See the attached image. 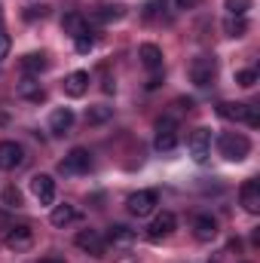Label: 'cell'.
I'll list each match as a JSON object with an SVG mask.
<instances>
[{
    "instance_id": "6da1fadb",
    "label": "cell",
    "mask_w": 260,
    "mask_h": 263,
    "mask_svg": "<svg viewBox=\"0 0 260 263\" xmlns=\"http://www.w3.org/2000/svg\"><path fill=\"white\" fill-rule=\"evenodd\" d=\"M217 153L224 159H230V162H242L251 153V141L245 135H239V132H224L217 138Z\"/></svg>"
},
{
    "instance_id": "7a4b0ae2",
    "label": "cell",
    "mask_w": 260,
    "mask_h": 263,
    "mask_svg": "<svg viewBox=\"0 0 260 263\" xmlns=\"http://www.w3.org/2000/svg\"><path fill=\"white\" fill-rule=\"evenodd\" d=\"M214 77H217V62L211 55H196L190 62V80L196 86H211Z\"/></svg>"
},
{
    "instance_id": "3957f363",
    "label": "cell",
    "mask_w": 260,
    "mask_h": 263,
    "mask_svg": "<svg viewBox=\"0 0 260 263\" xmlns=\"http://www.w3.org/2000/svg\"><path fill=\"white\" fill-rule=\"evenodd\" d=\"M89 168H92V153L86 147H73L65 159H62V165H59L62 175H83Z\"/></svg>"
},
{
    "instance_id": "277c9868",
    "label": "cell",
    "mask_w": 260,
    "mask_h": 263,
    "mask_svg": "<svg viewBox=\"0 0 260 263\" xmlns=\"http://www.w3.org/2000/svg\"><path fill=\"white\" fill-rule=\"evenodd\" d=\"M156 150L159 153H169V150H175L178 147V123L172 120V117H162V120H156Z\"/></svg>"
},
{
    "instance_id": "5b68a950",
    "label": "cell",
    "mask_w": 260,
    "mask_h": 263,
    "mask_svg": "<svg viewBox=\"0 0 260 263\" xmlns=\"http://www.w3.org/2000/svg\"><path fill=\"white\" fill-rule=\"evenodd\" d=\"M129 211L135 217H147V214H153V208L159 205V193L156 190H138V193H132L129 196Z\"/></svg>"
},
{
    "instance_id": "8992f818",
    "label": "cell",
    "mask_w": 260,
    "mask_h": 263,
    "mask_svg": "<svg viewBox=\"0 0 260 263\" xmlns=\"http://www.w3.org/2000/svg\"><path fill=\"white\" fill-rule=\"evenodd\" d=\"M175 227H178L175 214H172V211H162V214H156L153 223L147 227V239H150V242H162V239H169V236L175 233Z\"/></svg>"
},
{
    "instance_id": "52a82bcc",
    "label": "cell",
    "mask_w": 260,
    "mask_h": 263,
    "mask_svg": "<svg viewBox=\"0 0 260 263\" xmlns=\"http://www.w3.org/2000/svg\"><path fill=\"white\" fill-rule=\"evenodd\" d=\"M31 245H34V233H31V227H25V223L9 227V233H6V248H9V251L22 254V251H28Z\"/></svg>"
},
{
    "instance_id": "ba28073f",
    "label": "cell",
    "mask_w": 260,
    "mask_h": 263,
    "mask_svg": "<svg viewBox=\"0 0 260 263\" xmlns=\"http://www.w3.org/2000/svg\"><path fill=\"white\" fill-rule=\"evenodd\" d=\"M25 162V150L15 141H0V172H12Z\"/></svg>"
},
{
    "instance_id": "9c48e42d",
    "label": "cell",
    "mask_w": 260,
    "mask_h": 263,
    "mask_svg": "<svg viewBox=\"0 0 260 263\" xmlns=\"http://www.w3.org/2000/svg\"><path fill=\"white\" fill-rule=\"evenodd\" d=\"M187 147H190V156H193L196 162H205V159L211 156V132L196 129L193 135H190V141H187Z\"/></svg>"
},
{
    "instance_id": "30bf717a",
    "label": "cell",
    "mask_w": 260,
    "mask_h": 263,
    "mask_svg": "<svg viewBox=\"0 0 260 263\" xmlns=\"http://www.w3.org/2000/svg\"><path fill=\"white\" fill-rule=\"evenodd\" d=\"M31 193L37 196L40 205H52L55 202V181L49 175H34L31 178Z\"/></svg>"
},
{
    "instance_id": "8fae6325",
    "label": "cell",
    "mask_w": 260,
    "mask_h": 263,
    "mask_svg": "<svg viewBox=\"0 0 260 263\" xmlns=\"http://www.w3.org/2000/svg\"><path fill=\"white\" fill-rule=\"evenodd\" d=\"M77 248H83V251L101 257V254H104V239H101L98 230H80V233H77Z\"/></svg>"
},
{
    "instance_id": "7c38bea8",
    "label": "cell",
    "mask_w": 260,
    "mask_h": 263,
    "mask_svg": "<svg viewBox=\"0 0 260 263\" xmlns=\"http://www.w3.org/2000/svg\"><path fill=\"white\" fill-rule=\"evenodd\" d=\"M239 202L248 214H257L260 211V181H245L242 190H239Z\"/></svg>"
},
{
    "instance_id": "4fadbf2b",
    "label": "cell",
    "mask_w": 260,
    "mask_h": 263,
    "mask_svg": "<svg viewBox=\"0 0 260 263\" xmlns=\"http://www.w3.org/2000/svg\"><path fill=\"white\" fill-rule=\"evenodd\" d=\"M248 110H251V104H242V101H220L217 104V114L224 120H236V123H248Z\"/></svg>"
},
{
    "instance_id": "5bb4252c",
    "label": "cell",
    "mask_w": 260,
    "mask_h": 263,
    "mask_svg": "<svg viewBox=\"0 0 260 263\" xmlns=\"http://www.w3.org/2000/svg\"><path fill=\"white\" fill-rule=\"evenodd\" d=\"M86 89H89V73H86V70H73V73L65 77V95H70V98H83Z\"/></svg>"
},
{
    "instance_id": "9a60e30c",
    "label": "cell",
    "mask_w": 260,
    "mask_h": 263,
    "mask_svg": "<svg viewBox=\"0 0 260 263\" xmlns=\"http://www.w3.org/2000/svg\"><path fill=\"white\" fill-rule=\"evenodd\" d=\"M70 126H73V114H70V107H55L52 117H49V132H52V135H67Z\"/></svg>"
},
{
    "instance_id": "2e32d148",
    "label": "cell",
    "mask_w": 260,
    "mask_h": 263,
    "mask_svg": "<svg viewBox=\"0 0 260 263\" xmlns=\"http://www.w3.org/2000/svg\"><path fill=\"white\" fill-rule=\"evenodd\" d=\"M62 31L70 34L73 40H77V37H83V34H92V31H89V22H86L80 12H67L65 18H62Z\"/></svg>"
},
{
    "instance_id": "e0dca14e",
    "label": "cell",
    "mask_w": 260,
    "mask_h": 263,
    "mask_svg": "<svg viewBox=\"0 0 260 263\" xmlns=\"http://www.w3.org/2000/svg\"><path fill=\"white\" fill-rule=\"evenodd\" d=\"M138 59H141V65L147 67V70H159L162 67V49L156 46V43H144L141 49H138Z\"/></svg>"
},
{
    "instance_id": "ac0fdd59",
    "label": "cell",
    "mask_w": 260,
    "mask_h": 263,
    "mask_svg": "<svg viewBox=\"0 0 260 263\" xmlns=\"http://www.w3.org/2000/svg\"><path fill=\"white\" fill-rule=\"evenodd\" d=\"M193 233L199 242H211L214 236H217V220L211 217V214H199L193 223Z\"/></svg>"
},
{
    "instance_id": "d6986e66",
    "label": "cell",
    "mask_w": 260,
    "mask_h": 263,
    "mask_svg": "<svg viewBox=\"0 0 260 263\" xmlns=\"http://www.w3.org/2000/svg\"><path fill=\"white\" fill-rule=\"evenodd\" d=\"M92 15H95L98 22H104V25H107V22H120V18L126 15V6H120V3H98Z\"/></svg>"
},
{
    "instance_id": "ffe728a7",
    "label": "cell",
    "mask_w": 260,
    "mask_h": 263,
    "mask_svg": "<svg viewBox=\"0 0 260 263\" xmlns=\"http://www.w3.org/2000/svg\"><path fill=\"white\" fill-rule=\"evenodd\" d=\"M15 92H18L22 98H31V101H43V86H40L34 77H25V80H18Z\"/></svg>"
},
{
    "instance_id": "44dd1931",
    "label": "cell",
    "mask_w": 260,
    "mask_h": 263,
    "mask_svg": "<svg viewBox=\"0 0 260 263\" xmlns=\"http://www.w3.org/2000/svg\"><path fill=\"white\" fill-rule=\"evenodd\" d=\"M107 239H110V245H117V248H129L132 242H135V230L123 227V223H117V227H110Z\"/></svg>"
},
{
    "instance_id": "7402d4cb",
    "label": "cell",
    "mask_w": 260,
    "mask_h": 263,
    "mask_svg": "<svg viewBox=\"0 0 260 263\" xmlns=\"http://www.w3.org/2000/svg\"><path fill=\"white\" fill-rule=\"evenodd\" d=\"M49 220H52V227H67L70 220H77V211H73V205H55L52 208V214H49Z\"/></svg>"
},
{
    "instance_id": "603a6c76",
    "label": "cell",
    "mask_w": 260,
    "mask_h": 263,
    "mask_svg": "<svg viewBox=\"0 0 260 263\" xmlns=\"http://www.w3.org/2000/svg\"><path fill=\"white\" fill-rule=\"evenodd\" d=\"M49 67V62H46V55L43 52H31V55H25L22 59V70L31 77V73H40V70H46Z\"/></svg>"
},
{
    "instance_id": "cb8c5ba5",
    "label": "cell",
    "mask_w": 260,
    "mask_h": 263,
    "mask_svg": "<svg viewBox=\"0 0 260 263\" xmlns=\"http://www.w3.org/2000/svg\"><path fill=\"white\" fill-rule=\"evenodd\" d=\"M224 31H227V37H245V31H248L245 15H230V18L224 22Z\"/></svg>"
},
{
    "instance_id": "d4e9b609",
    "label": "cell",
    "mask_w": 260,
    "mask_h": 263,
    "mask_svg": "<svg viewBox=\"0 0 260 263\" xmlns=\"http://www.w3.org/2000/svg\"><path fill=\"white\" fill-rule=\"evenodd\" d=\"M110 117H114V107H107V104H95V107H89V110H86V123H92V126L107 123Z\"/></svg>"
},
{
    "instance_id": "484cf974",
    "label": "cell",
    "mask_w": 260,
    "mask_h": 263,
    "mask_svg": "<svg viewBox=\"0 0 260 263\" xmlns=\"http://www.w3.org/2000/svg\"><path fill=\"white\" fill-rule=\"evenodd\" d=\"M202 0H162V6L169 12H184V9H196Z\"/></svg>"
},
{
    "instance_id": "4316f807",
    "label": "cell",
    "mask_w": 260,
    "mask_h": 263,
    "mask_svg": "<svg viewBox=\"0 0 260 263\" xmlns=\"http://www.w3.org/2000/svg\"><path fill=\"white\" fill-rule=\"evenodd\" d=\"M251 9V0H227V12L230 15H245Z\"/></svg>"
},
{
    "instance_id": "83f0119b",
    "label": "cell",
    "mask_w": 260,
    "mask_h": 263,
    "mask_svg": "<svg viewBox=\"0 0 260 263\" xmlns=\"http://www.w3.org/2000/svg\"><path fill=\"white\" fill-rule=\"evenodd\" d=\"M73 46H77V52H80V55H86V52H92L95 37H92V34H83V37H77V40H73Z\"/></svg>"
},
{
    "instance_id": "f1b7e54d",
    "label": "cell",
    "mask_w": 260,
    "mask_h": 263,
    "mask_svg": "<svg viewBox=\"0 0 260 263\" xmlns=\"http://www.w3.org/2000/svg\"><path fill=\"white\" fill-rule=\"evenodd\" d=\"M236 83L245 86V89H251V86L257 83V70H239V73H236Z\"/></svg>"
},
{
    "instance_id": "f546056e",
    "label": "cell",
    "mask_w": 260,
    "mask_h": 263,
    "mask_svg": "<svg viewBox=\"0 0 260 263\" xmlns=\"http://www.w3.org/2000/svg\"><path fill=\"white\" fill-rule=\"evenodd\" d=\"M3 202H6L9 208H15V205H22V193H18L15 187H9V190L3 193Z\"/></svg>"
},
{
    "instance_id": "4dcf8cb0",
    "label": "cell",
    "mask_w": 260,
    "mask_h": 263,
    "mask_svg": "<svg viewBox=\"0 0 260 263\" xmlns=\"http://www.w3.org/2000/svg\"><path fill=\"white\" fill-rule=\"evenodd\" d=\"M49 12V6H28V12H25V18L28 22H34V18H43Z\"/></svg>"
},
{
    "instance_id": "1f68e13d",
    "label": "cell",
    "mask_w": 260,
    "mask_h": 263,
    "mask_svg": "<svg viewBox=\"0 0 260 263\" xmlns=\"http://www.w3.org/2000/svg\"><path fill=\"white\" fill-rule=\"evenodd\" d=\"M6 55H9V34L0 28V62H3Z\"/></svg>"
},
{
    "instance_id": "d6a6232c",
    "label": "cell",
    "mask_w": 260,
    "mask_h": 263,
    "mask_svg": "<svg viewBox=\"0 0 260 263\" xmlns=\"http://www.w3.org/2000/svg\"><path fill=\"white\" fill-rule=\"evenodd\" d=\"M248 126H251V129H257L260 126V110L254 107V104H251V110H248Z\"/></svg>"
},
{
    "instance_id": "836d02e7",
    "label": "cell",
    "mask_w": 260,
    "mask_h": 263,
    "mask_svg": "<svg viewBox=\"0 0 260 263\" xmlns=\"http://www.w3.org/2000/svg\"><path fill=\"white\" fill-rule=\"evenodd\" d=\"M40 263H65V260H40Z\"/></svg>"
},
{
    "instance_id": "e575fe53",
    "label": "cell",
    "mask_w": 260,
    "mask_h": 263,
    "mask_svg": "<svg viewBox=\"0 0 260 263\" xmlns=\"http://www.w3.org/2000/svg\"><path fill=\"white\" fill-rule=\"evenodd\" d=\"M211 263H217V260H211Z\"/></svg>"
},
{
    "instance_id": "d590c367",
    "label": "cell",
    "mask_w": 260,
    "mask_h": 263,
    "mask_svg": "<svg viewBox=\"0 0 260 263\" xmlns=\"http://www.w3.org/2000/svg\"><path fill=\"white\" fill-rule=\"evenodd\" d=\"M0 15H3V12H0Z\"/></svg>"
}]
</instances>
